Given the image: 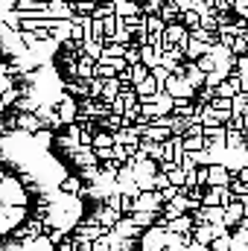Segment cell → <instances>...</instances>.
<instances>
[{
  "mask_svg": "<svg viewBox=\"0 0 248 251\" xmlns=\"http://www.w3.org/2000/svg\"><path fill=\"white\" fill-rule=\"evenodd\" d=\"M82 201L64 167L32 134L0 137V251H53Z\"/></svg>",
  "mask_w": 248,
  "mask_h": 251,
  "instance_id": "6da1fadb",
  "label": "cell"
},
{
  "mask_svg": "<svg viewBox=\"0 0 248 251\" xmlns=\"http://www.w3.org/2000/svg\"><path fill=\"white\" fill-rule=\"evenodd\" d=\"M21 73H24V50L15 32L0 21V120L21 94Z\"/></svg>",
  "mask_w": 248,
  "mask_h": 251,
  "instance_id": "7a4b0ae2",
  "label": "cell"
}]
</instances>
